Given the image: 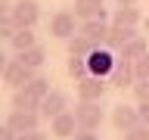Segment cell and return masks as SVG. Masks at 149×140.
Listing matches in <instances>:
<instances>
[{
	"label": "cell",
	"instance_id": "1",
	"mask_svg": "<svg viewBox=\"0 0 149 140\" xmlns=\"http://www.w3.org/2000/svg\"><path fill=\"white\" fill-rule=\"evenodd\" d=\"M102 100H78V106H74V118H78V128H87V131H96L102 128V121H106V112H102L100 106Z\"/></svg>",
	"mask_w": 149,
	"mask_h": 140
},
{
	"label": "cell",
	"instance_id": "2",
	"mask_svg": "<svg viewBox=\"0 0 149 140\" xmlns=\"http://www.w3.org/2000/svg\"><path fill=\"white\" fill-rule=\"evenodd\" d=\"M9 16H13L16 28H34L40 22V3L37 0H13Z\"/></svg>",
	"mask_w": 149,
	"mask_h": 140
},
{
	"label": "cell",
	"instance_id": "3",
	"mask_svg": "<svg viewBox=\"0 0 149 140\" xmlns=\"http://www.w3.org/2000/svg\"><path fill=\"white\" fill-rule=\"evenodd\" d=\"M50 34L59 41H68L72 34H78V16L72 9H56L50 16Z\"/></svg>",
	"mask_w": 149,
	"mask_h": 140
},
{
	"label": "cell",
	"instance_id": "4",
	"mask_svg": "<svg viewBox=\"0 0 149 140\" xmlns=\"http://www.w3.org/2000/svg\"><path fill=\"white\" fill-rule=\"evenodd\" d=\"M34 69H28L25 62H19V59H9L6 69H3V84L6 87H13V90H19V87H25L31 78H34Z\"/></svg>",
	"mask_w": 149,
	"mask_h": 140
},
{
	"label": "cell",
	"instance_id": "5",
	"mask_svg": "<svg viewBox=\"0 0 149 140\" xmlns=\"http://www.w3.org/2000/svg\"><path fill=\"white\" fill-rule=\"evenodd\" d=\"M115 59H118V56H112L109 47H96V50L87 56V69H90V75H96V78H109Z\"/></svg>",
	"mask_w": 149,
	"mask_h": 140
},
{
	"label": "cell",
	"instance_id": "6",
	"mask_svg": "<svg viewBox=\"0 0 149 140\" xmlns=\"http://www.w3.org/2000/svg\"><path fill=\"white\" fill-rule=\"evenodd\" d=\"M140 125V112L137 106H127V103H118L115 109H112V128L118 131V134H124V131L137 128Z\"/></svg>",
	"mask_w": 149,
	"mask_h": 140
},
{
	"label": "cell",
	"instance_id": "7",
	"mask_svg": "<svg viewBox=\"0 0 149 140\" xmlns=\"http://www.w3.org/2000/svg\"><path fill=\"white\" fill-rule=\"evenodd\" d=\"M3 125H9V128L16 131V134H25V131H34L40 128V112H25V109H9L6 121Z\"/></svg>",
	"mask_w": 149,
	"mask_h": 140
},
{
	"label": "cell",
	"instance_id": "8",
	"mask_svg": "<svg viewBox=\"0 0 149 140\" xmlns=\"http://www.w3.org/2000/svg\"><path fill=\"white\" fill-rule=\"evenodd\" d=\"M74 87H78V100H102L109 81L106 78H96V75H87L81 81H74Z\"/></svg>",
	"mask_w": 149,
	"mask_h": 140
},
{
	"label": "cell",
	"instance_id": "9",
	"mask_svg": "<svg viewBox=\"0 0 149 140\" xmlns=\"http://www.w3.org/2000/svg\"><path fill=\"white\" fill-rule=\"evenodd\" d=\"M106 81H109L112 87H134V81H137V78H134V62H130V59H121V56H118Z\"/></svg>",
	"mask_w": 149,
	"mask_h": 140
},
{
	"label": "cell",
	"instance_id": "10",
	"mask_svg": "<svg viewBox=\"0 0 149 140\" xmlns=\"http://www.w3.org/2000/svg\"><path fill=\"white\" fill-rule=\"evenodd\" d=\"M74 131H78V118H74L72 109H65V112H59L56 118H50V134H53V137L68 140Z\"/></svg>",
	"mask_w": 149,
	"mask_h": 140
},
{
	"label": "cell",
	"instance_id": "11",
	"mask_svg": "<svg viewBox=\"0 0 149 140\" xmlns=\"http://www.w3.org/2000/svg\"><path fill=\"white\" fill-rule=\"evenodd\" d=\"M68 109V97H65L62 90H50L44 97V100H40V118H56V115H59V112H65Z\"/></svg>",
	"mask_w": 149,
	"mask_h": 140
},
{
	"label": "cell",
	"instance_id": "12",
	"mask_svg": "<svg viewBox=\"0 0 149 140\" xmlns=\"http://www.w3.org/2000/svg\"><path fill=\"white\" fill-rule=\"evenodd\" d=\"M109 25H112V22H106V19L100 16V19H87V22H81V28H78V31H81V34H87L96 47H102V44H106V34H109Z\"/></svg>",
	"mask_w": 149,
	"mask_h": 140
},
{
	"label": "cell",
	"instance_id": "13",
	"mask_svg": "<svg viewBox=\"0 0 149 140\" xmlns=\"http://www.w3.org/2000/svg\"><path fill=\"white\" fill-rule=\"evenodd\" d=\"M74 16L78 22H87V19H106V0H74Z\"/></svg>",
	"mask_w": 149,
	"mask_h": 140
},
{
	"label": "cell",
	"instance_id": "14",
	"mask_svg": "<svg viewBox=\"0 0 149 140\" xmlns=\"http://www.w3.org/2000/svg\"><path fill=\"white\" fill-rule=\"evenodd\" d=\"M137 34V28H124V25H109V34H106V44L102 47H109L112 53H115V50H121V47L127 44L130 37Z\"/></svg>",
	"mask_w": 149,
	"mask_h": 140
},
{
	"label": "cell",
	"instance_id": "15",
	"mask_svg": "<svg viewBox=\"0 0 149 140\" xmlns=\"http://www.w3.org/2000/svg\"><path fill=\"white\" fill-rule=\"evenodd\" d=\"M65 50H68V56H84V59H87V56L96 50V44H93L87 34H81V31H78V34H72L68 41H65Z\"/></svg>",
	"mask_w": 149,
	"mask_h": 140
},
{
	"label": "cell",
	"instance_id": "16",
	"mask_svg": "<svg viewBox=\"0 0 149 140\" xmlns=\"http://www.w3.org/2000/svg\"><path fill=\"white\" fill-rule=\"evenodd\" d=\"M146 53H149V41H146L143 34H134L127 44L118 50L121 59H130V62H134V59H140V56H146Z\"/></svg>",
	"mask_w": 149,
	"mask_h": 140
},
{
	"label": "cell",
	"instance_id": "17",
	"mask_svg": "<svg viewBox=\"0 0 149 140\" xmlns=\"http://www.w3.org/2000/svg\"><path fill=\"white\" fill-rule=\"evenodd\" d=\"M143 22V13L137 6H118L112 13V25H124V28H137Z\"/></svg>",
	"mask_w": 149,
	"mask_h": 140
},
{
	"label": "cell",
	"instance_id": "18",
	"mask_svg": "<svg viewBox=\"0 0 149 140\" xmlns=\"http://www.w3.org/2000/svg\"><path fill=\"white\" fill-rule=\"evenodd\" d=\"M13 109H25V112H40V97L28 90V87H19L13 90Z\"/></svg>",
	"mask_w": 149,
	"mask_h": 140
},
{
	"label": "cell",
	"instance_id": "19",
	"mask_svg": "<svg viewBox=\"0 0 149 140\" xmlns=\"http://www.w3.org/2000/svg\"><path fill=\"white\" fill-rule=\"evenodd\" d=\"M16 59H19V62H25L28 69H34V72H37V69L47 62V50H44L40 44H34V47H28V50H22V53H16Z\"/></svg>",
	"mask_w": 149,
	"mask_h": 140
},
{
	"label": "cell",
	"instance_id": "20",
	"mask_svg": "<svg viewBox=\"0 0 149 140\" xmlns=\"http://www.w3.org/2000/svg\"><path fill=\"white\" fill-rule=\"evenodd\" d=\"M9 44H13L16 53H22V50H28V47H34V44H37L34 28H16V34L9 37Z\"/></svg>",
	"mask_w": 149,
	"mask_h": 140
},
{
	"label": "cell",
	"instance_id": "21",
	"mask_svg": "<svg viewBox=\"0 0 149 140\" xmlns=\"http://www.w3.org/2000/svg\"><path fill=\"white\" fill-rule=\"evenodd\" d=\"M65 72H68V78H72V81H81V78H87V75H90V69H87V59H84V56H68Z\"/></svg>",
	"mask_w": 149,
	"mask_h": 140
},
{
	"label": "cell",
	"instance_id": "22",
	"mask_svg": "<svg viewBox=\"0 0 149 140\" xmlns=\"http://www.w3.org/2000/svg\"><path fill=\"white\" fill-rule=\"evenodd\" d=\"M25 87H28L31 93H34V97H40V100H44V97H47L50 90H53V87H50V78H44V75H34V78H31V81H28Z\"/></svg>",
	"mask_w": 149,
	"mask_h": 140
},
{
	"label": "cell",
	"instance_id": "23",
	"mask_svg": "<svg viewBox=\"0 0 149 140\" xmlns=\"http://www.w3.org/2000/svg\"><path fill=\"white\" fill-rule=\"evenodd\" d=\"M134 78H137V81L149 78V53L140 56V59H134Z\"/></svg>",
	"mask_w": 149,
	"mask_h": 140
},
{
	"label": "cell",
	"instance_id": "24",
	"mask_svg": "<svg viewBox=\"0 0 149 140\" xmlns=\"http://www.w3.org/2000/svg\"><path fill=\"white\" fill-rule=\"evenodd\" d=\"M134 97H137V103H146L149 100V78H143V81H134Z\"/></svg>",
	"mask_w": 149,
	"mask_h": 140
},
{
	"label": "cell",
	"instance_id": "25",
	"mask_svg": "<svg viewBox=\"0 0 149 140\" xmlns=\"http://www.w3.org/2000/svg\"><path fill=\"white\" fill-rule=\"evenodd\" d=\"M124 140H149V125H137V128H130L121 134Z\"/></svg>",
	"mask_w": 149,
	"mask_h": 140
},
{
	"label": "cell",
	"instance_id": "26",
	"mask_svg": "<svg viewBox=\"0 0 149 140\" xmlns=\"http://www.w3.org/2000/svg\"><path fill=\"white\" fill-rule=\"evenodd\" d=\"M13 34H16V22H13V16L6 13V16H0V37H6V41H9Z\"/></svg>",
	"mask_w": 149,
	"mask_h": 140
},
{
	"label": "cell",
	"instance_id": "27",
	"mask_svg": "<svg viewBox=\"0 0 149 140\" xmlns=\"http://www.w3.org/2000/svg\"><path fill=\"white\" fill-rule=\"evenodd\" d=\"M72 140H100V134L96 131H87V128H78L72 134Z\"/></svg>",
	"mask_w": 149,
	"mask_h": 140
},
{
	"label": "cell",
	"instance_id": "28",
	"mask_svg": "<svg viewBox=\"0 0 149 140\" xmlns=\"http://www.w3.org/2000/svg\"><path fill=\"white\" fill-rule=\"evenodd\" d=\"M16 140H47V134L40 128H34V131H25V134H19Z\"/></svg>",
	"mask_w": 149,
	"mask_h": 140
},
{
	"label": "cell",
	"instance_id": "29",
	"mask_svg": "<svg viewBox=\"0 0 149 140\" xmlns=\"http://www.w3.org/2000/svg\"><path fill=\"white\" fill-rule=\"evenodd\" d=\"M137 112H140V125H149V100L137 103Z\"/></svg>",
	"mask_w": 149,
	"mask_h": 140
},
{
	"label": "cell",
	"instance_id": "30",
	"mask_svg": "<svg viewBox=\"0 0 149 140\" xmlns=\"http://www.w3.org/2000/svg\"><path fill=\"white\" fill-rule=\"evenodd\" d=\"M16 137H19V134L9 128V125H0V140H16Z\"/></svg>",
	"mask_w": 149,
	"mask_h": 140
},
{
	"label": "cell",
	"instance_id": "31",
	"mask_svg": "<svg viewBox=\"0 0 149 140\" xmlns=\"http://www.w3.org/2000/svg\"><path fill=\"white\" fill-rule=\"evenodd\" d=\"M9 9H13V0H0V16H6Z\"/></svg>",
	"mask_w": 149,
	"mask_h": 140
},
{
	"label": "cell",
	"instance_id": "32",
	"mask_svg": "<svg viewBox=\"0 0 149 140\" xmlns=\"http://www.w3.org/2000/svg\"><path fill=\"white\" fill-rule=\"evenodd\" d=\"M6 62H9V59H6V53L0 50V78H3V69H6Z\"/></svg>",
	"mask_w": 149,
	"mask_h": 140
},
{
	"label": "cell",
	"instance_id": "33",
	"mask_svg": "<svg viewBox=\"0 0 149 140\" xmlns=\"http://www.w3.org/2000/svg\"><path fill=\"white\" fill-rule=\"evenodd\" d=\"M115 3H118V6H137L140 0H115Z\"/></svg>",
	"mask_w": 149,
	"mask_h": 140
}]
</instances>
